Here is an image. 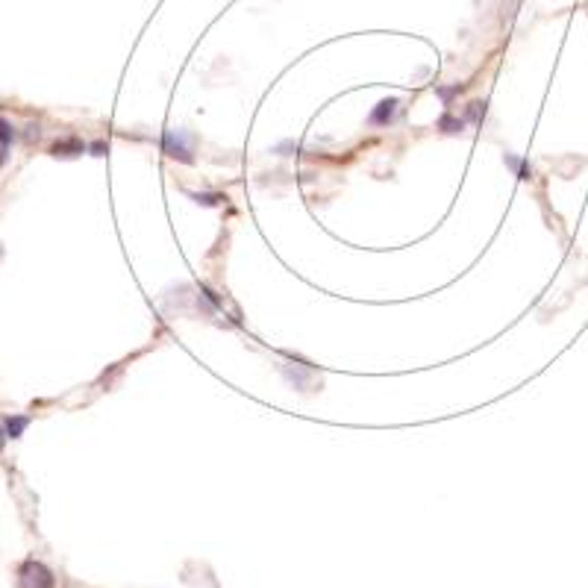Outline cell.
<instances>
[{
	"instance_id": "6da1fadb",
	"label": "cell",
	"mask_w": 588,
	"mask_h": 588,
	"mask_svg": "<svg viewBox=\"0 0 588 588\" xmlns=\"http://www.w3.org/2000/svg\"><path fill=\"white\" fill-rule=\"evenodd\" d=\"M192 144H194L192 135L183 130H165V135H162V150H165L171 159H180V162H194Z\"/></svg>"
},
{
	"instance_id": "7a4b0ae2",
	"label": "cell",
	"mask_w": 588,
	"mask_h": 588,
	"mask_svg": "<svg viewBox=\"0 0 588 588\" xmlns=\"http://www.w3.org/2000/svg\"><path fill=\"white\" fill-rule=\"evenodd\" d=\"M21 585L24 588H53V573L42 562H24L21 565Z\"/></svg>"
},
{
	"instance_id": "3957f363",
	"label": "cell",
	"mask_w": 588,
	"mask_h": 588,
	"mask_svg": "<svg viewBox=\"0 0 588 588\" xmlns=\"http://www.w3.org/2000/svg\"><path fill=\"white\" fill-rule=\"evenodd\" d=\"M394 115H397V100L394 97H389V100H383V103L371 112V124L373 127H380V124H392L394 121Z\"/></svg>"
},
{
	"instance_id": "277c9868",
	"label": "cell",
	"mask_w": 588,
	"mask_h": 588,
	"mask_svg": "<svg viewBox=\"0 0 588 588\" xmlns=\"http://www.w3.org/2000/svg\"><path fill=\"white\" fill-rule=\"evenodd\" d=\"M83 150H85V144H83L80 139H62V142H56L53 147H50V153L68 159V156H80Z\"/></svg>"
},
{
	"instance_id": "5b68a950",
	"label": "cell",
	"mask_w": 588,
	"mask_h": 588,
	"mask_svg": "<svg viewBox=\"0 0 588 588\" xmlns=\"http://www.w3.org/2000/svg\"><path fill=\"white\" fill-rule=\"evenodd\" d=\"M12 139H15V130H12V124H9L6 118H0V165H3L6 150H9Z\"/></svg>"
},
{
	"instance_id": "8992f818",
	"label": "cell",
	"mask_w": 588,
	"mask_h": 588,
	"mask_svg": "<svg viewBox=\"0 0 588 588\" xmlns=\"http://www.w3.org/2000/svg\"><path fill=\"white\" fill-rule=\"evenodd\" d=\"M27 423H30V418H24V415H15V418H6L3 421V427H6V432H9V439H21V432L27 430Z\"/></svg>"
},
{
	"instance_id": "52a82bcc",
	"label": "cell",
	"mask_w": 588,
	"mask_h": 588,
	"mask_svg": "<svg viewBox=\"0 0 588 588\" xmlns=\"http://www.w3.org/2000/svg\"><path fill=\"white\" fill-rule=\"evenodd\" d=\"M439 130H444V133H462V130H465V121H462V118H453V115H442Z\"/></svg>"
},
{
	"instance_id": "ba28073f",
	"label": "cell",
	"mask_w": 588,
	"mask_h": 588,
	"mask_svg": "<svg viewBox=\"0 0 588 588\" xmlns=\"http://www.w3.org/2000/svg\"><path fill=\"white\" fill-rule=\"evenodd\" d=\"M103 150H106L103 142H94V144H92V153H94V156H103Z\"/></svg>"
},
{
	"instance_id": "9c48e42d",
	"label": "cell",
	"mask_w": 588,
	"mask_h": 588,
	"mask_svg": "<svg viewBox=\"0 0 588 588\" xmlns=\"http://www.w3.org/2000/svg\"><path fill=\"white\" fill-rule=\"evenodd\" d=\"M6 439H9V432H6V427H3V423H0V450H3Z\"/></svg>"
}]
</instances>
